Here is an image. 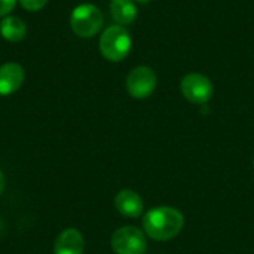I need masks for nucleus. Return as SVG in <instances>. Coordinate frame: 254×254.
Here are the masks:
<instances>
[{
    "mask_svg": "<svg viewBox=\"0 0 254 254\" xmlns=\"http://www.w3.org/2000/svg\"><path fill=\"white\" fill-rule=\"evenodd\" d=\"M48 0H19L21 6L28 10V12H37L40 10L45 4H46Z\"/></svg>",
    "mask_w": 254,
    "mask_h": 254,
    "instance_id": "f8f14e48",
    "label": "nucleus"
},
{
    "mask_svg": "<svg viewBox=\"0 0 254 254\" xmlns=\"http://www.w3.org/2000/svg\"><path fill=\"white\" fill-rule=\"evenodd\" d=\"M158 79L150 67L138 65L132 68L127 77V91L132 98L143 100L153 94Z\"/></svg>",
    "mask_w": 254,
    "mask_h": 254,
    "instance_id": "423d86ee",
    "label": "nucleus"
},
{
    "mask_svg": "<svg viewBox=\"0 0 254 254\" xmlns=\"http://www.w3.org/2000/svg\"><path fill=\"white\" fill-rule=\"evenodd\" d=\"M3 189H4V176H3V173L0 171V195H1V192H3Z\"/></svg>",
    "mask_w": 254,
    "mask_h": 254,
    "instance_id": "4468645a",
    "label": "nucleus"
},
{
    "mask_svg": "<svg viewBox=\"0 0 254 254\" xmlns=\"http://www.w3.org/2000/svg\"><path fill=\"white\" fill-rule=\"evenodd\" d=\"M135 1H138V3H147V1H150V0H135Z\"/></svg>",
    "mask_w": 254,
    "mask_h": 254,
    "instance_id": "2eb2a0df",
    "label": "nucleus"
},
{
    "mask_svg": "<svg viewBox=\"0 0 254 254\" xmlns=\"http://www.w3.org/2000/svg\"><path fill=\"white\" fill-rule=\"evenodd\" d=\"M131 51V37L122 25H110L100 37V52L112 63L122 61Z\"/></svg>",
    "mask_w": 254,
    "mask_h": 254,
    "instance_id": "f03ea898",
    "label": "nucleus"
},
{
    "mask_svg": "<svg viewBox=\"0 0 254 254\" xmlns=\"http://www.w3.org/2000/svg\"><path fill=\"white\" fill-rule=\"evenodd\" d=\"M24 82V70L16 63L0 65V95H10L21 88Z\"/></svg>",
    "mask_w": 254,
    "mask_h": 254,
    "instance_id": "0eeeda50",
    "label": "nucleus"
},
{
    "mask_svg": "<svg viewBox=\"0 0 254 254\" xmlns=\"http://www.w3.org/2000/svg\"><path fill=\"white\" fill-rule=\"evenodd\" d=\"M183 97L193 104H205L214 92L211 80L199 73H189L180 82Z\"/></svg>",
    "mask_w": 254,
    "mask_h": 254,
    "instance_id": "39448f33",
    "label": "nucleus"
},
{
    "mask_svg": "<svg viewBox=\"0 0 254 254\" xmlns=\"http://www.w3.org/2000/svg\"><path fill=\"white\" fill-rule=\"evenodd\" d=\"M103 25V15L100 9L91 3L76 6L70 15V27L79 37L95 36Z\"/></svg>",
    "mask_w": 254,
    "mask_h": 254,
    "instance_id": "7ed1b4c3",
    "label": "nucleus"
},
{
    "mask_svg": "<svg viewBox=\"0 0 254 254\" xmlns=\"http://www.w3.org/2000/svg\"><path fill=\"white\" fill-rule=\"evenodd\" d=\"M253 165H254V161H253Z\"/></svg>",
    "mask_w": 254,
    "mask_h": 254,
    "instance_id": "dca6fc26",
    "label": "nucleus"
},
{
    "mask_svg": "<svg viewBox=\"0 0 254 254\" xmlns=\"http://www.w3.org/2000/svg\"><path fill=\"white\" fill-rule=\"evenodd\" d=\"M83 247H85V241L82 234L74 229V228H68L64 229L54 246V253L55 254H82L83 253Z\"/></svg>",
    "mask_w": 254,
    "mask_h": 254,
    "instance_id": "1a4fd4ad",
    "label": "nucleus"
},
{
    "mask_svg": "<svg viewBox=\"0 0 254 254\" xmlns=\"http://www.w3.org/2000/svg\"><path fill=\"white\" fill-rule=\"evenodd\" d=\"M115 207L122 216L129 217V219L140 217L143 213V208H144L143 199L140 198V195L129 189H124L116 195Z\"/></svg>",
    "mask_w": 254,
    "mask_h": 254,
    "instance_id": "6e6552de",
    "label": "nucleus"
},
{
    "mask_svg": "<svg viewBox=\"0 0 254 254\" xmlns=\"http://www.w3.org/2000/svg\"><path fill=\"white\" fill-rule=\"evenodd\" d=\"M110 13L118 25H129L137 18V7L132 0H112Z\"/></svg>",
    "mask_w": 254,
    "mask_h": 254,
    "instance_id": "9d476101",
    "label": "nucleus"
},
{
    "mask_svg": "<svg viewBox=\"0 0 254 254\" xmlns=\"http://www.w3.org/2000/svg\"><path fill=\"white\" fill-rule=\"evenodd\" d=\"M185 226L183 214L173 207H156L143 217V228L147 237L155 241H168L177 237Z\"/></svg>",
    "mask_w": 254,
    "mask_h": 254,
    "instance_id": "f257e3e1",
    "label": "nucleus"
},
{
    "mask_svg": "<svg viewBox=\"0 0 254 254\" xmlns=\"http://www.w3.org/2000/svg\"><path fill=\"white\" fill-rule=\"evenodd\" d=\"M110 244L116 254H143L147 247L144 234L135 226H124L115 231Z\"/></svg>",
    "mask_w": 254,
    "mask_h": 254,
    "instance_id": "20e7f679",
    "label": "nucleus"
},
{
    "mask_svg": "<svg viewBox=\"0 0 254 254\" xmlns=\"http://www.w3.org/2000/svg\"><path fill=\"white\" fill-rule=\"evenodd\" d=\"M27 27L18 16H6L0 22V34L4 40L16 43L25 37Z\"/></svg>",
    "mask_w": 254,
    "mask_h": 254,
    "instance_id": "9b49d317",
    "label": "nucleus"
},
{
    "mask_svg": "<svg viewBox=\"0 0 254 254\" xmlns=\"http://www.w3.org/2000/svg\"><path fill=\"white\" fill-rule=\"evenodd\" d=\"M15 1H16V0H0V16L7 15V13L13 9Z\"/></svg>",
    "mask_w": 254,
    "mask_h": 254,
    "instance_id": "ddd939ff",
    "label": "nucleus"
}]
</instances>
